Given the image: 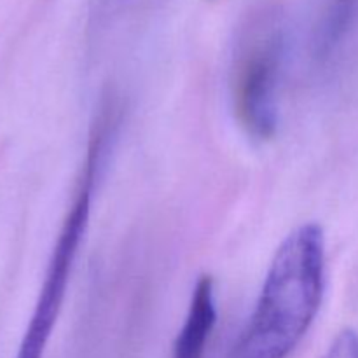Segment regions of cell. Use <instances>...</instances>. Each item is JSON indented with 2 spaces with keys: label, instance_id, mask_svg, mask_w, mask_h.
<instances>
[{
  "label": "cell",
  "instance_id": "obj_3",
  "mask_svg": "<svg viewBox=\"0 0 358 358\" xmlns=\"http://www.w3.org/2000/svg\"><path fill=\"white\" fill-rule=\"evenodd\" d=\"M96 170L98 168L91 163H86L84 166L79 191H77L72 208L66 213L62 229H59L58 240L52 248L48 271H45L44 282H42L41 292H38V299L35 303V310L31 313L30 324L24 332L16 358L44 357L45 346H48L52 329L58 320L59 311H62L63 301H65L80 241L86 234L87 222H90L91 191H93Z\"/></svg>",
  "mask_w": 358,
  "mask_h": 358
},
{
  "label": "cell",
  "instance_id": "obj_2",
  "mask_svg": "<svg viewBox=\"0 0 358 358\" xmlns=\"http://www.w3.org/2000/svg\"><path fill=\"white\" fill-rule=\"evenodd\" d=\"M285 62V31L276 16L262 14L245 27L231 65V100L248 136L269 140L278 128V100Z\"/></svg>",
  "mask_w": 358,
  "mask_h": 358
},
{
  "label": "cell",
  "instance_id": "obj_4",
  "mask_svg": "<svg viewBox=\"0 0 358 358\" xmlns=\"http://www.w3.org/2000/svg\"><path fill=\"white\" fill-rule=\"evenodd\" d=\"M215 324V283L212 276L203 275L192 289L184 327L175 339L173 358H203Z\"/></svg>",
  "mask_w": 358,
  "mask_h": 358
},
{
  "label": "cell",
  "instance_id": "obj_1",
  "mask_svg": "<svg viewBox=\"0 0 358 358\" xmlns=\"http://www.w3.org/2000/svg\"><path fill=\"white\" fill-rule=\"evenodd\" d=\"M325 292V236L308 222L283 240L254 313L229 358H287L313 325Z\"/></svg>",
  "mask_w": 358,
  "mask_h": 358
},
{
  "label": "cell",
  "instance_id": "obj_5",
  "mask_svg": "<svg viewBox=\"0 0 358 358\" xmlns=\"http://www.w3.org/2000/svg\"><path fill=\"white\" fill-rule=\"evenodd\" d=\"M325 358H358V332L353 329L339 332Z\"/></svg>",
  "mask_w": 358,
  "mask_h": 358
}]
</instances>
